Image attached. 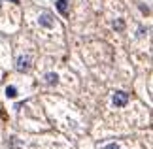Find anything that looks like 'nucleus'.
<instances>
[{"label": "nucleus", "instance_id": "f257e3e1", "mask_svg": "<svg viewBox=\"0 0 153 149\" xmlns=\"http://www.w3.org/2000/svg\"><path fill=\"white\" fill-rule=\"evenodd\" d=\"M111 100H114V106H117V108H123V106H127V102H128V94L123 93V91H117Z\"/></svg>", "mask_w": 153, "mask_h": 149}, {"label": "nucleus", "instance_id": "f03ea898", "mask_svg": "<svg viewBox=\"0 0 153 149\" xmlns=\"http://www.w3.org/2000/svg\"><path fill=\"white\" fill-rule=\"evenodd\" d=\"M17 72H27L28 68H30V61H28V57H19L17 59Z\"/></svg>", "mask_w": 153, "mask_h": 149}, {"label": "nucleus", "instance_id": "7ed1b4c3", "mask_svg": "<svg viewBox=\"0 0 153 149\" xmlns=\"http://www.w3.org/2000/svg\"><path fill=\"white\" fill-rule=\"evenodd\" d=\"M40 25L42 27H45V28H51L53 27V19H51V13H48V11H44L42 15H40Z\"/></svg>", "mask_w": 153, "mask_h": 149}, {"label": "nucleus", "instance_id": "20e7f679", "mask_svg": "<svg viewBox=\"0 0 153 149\" xmlns=\"http://www.w3.org/2000/svg\"><path fill=\"white\" fill-rule=\"evenodd\" d=\"M45 83H48V85H57V83H59V76L55 72L45 74Z\"/></svg>", "mask_w": 153, "mask_h": 149}, {"label": "nucleus", "instance_id": "39448f33", "mask_svg": "<svg viewBox=\"0 0 153 149\" xmlns=\"http://www.w3.org/2000/svg\"><path fill=\"white\" fill-rule=\"evenodd\" d=\"M66 8H68L66 0H59V2H57V10L61 11V13H66Z\"/></svg>", "mask_w": 153, "mask_h": 149}, {"label": "nucleus", "instance_id": "423d86ee", "mask_svg": "<svg viewBox=\"0 0 153 149\" xmlns=\"http://www.w3.org/2000/svg\"><path fill=\"white\" fill-rule=\"evenodd\" d=\"M6 96H8V98H15L17 96V89L15 87H8V89H6Z\"/></svg>", "mask_w": 153, "mask_h": 149}, {"label": "nucleus", "instance_id": "0eeeda50", "mask_svg": "<svg viewBox=\"0 0 153 149\" xmlns=\"http://www.w3.org/2000/svg\"><path fill=\"white\" fill-rule=\"evenodd\" d=\"M123 27H125V23H123L121 19H119V21H115V23H114V28H117V30H123Z\"/></svg>", "mask_w": 153, "mask_h": 149}, {"label": "nucleus", "instance_id": "6e6552de", "mask_svg": "<svg viewBox=\"0 0 153 149\" xmlns=\"http://www.w3.org/2000/svg\"><path fill=\"white\" fill-rule=\"evenodd\" d=\"M104 149H119V145H115V144H110V145H106Z\"/></svg>", "mask_w": 153, "mask_h": 149}, {"label": "nucleus", "instance_id": "1a4fd4ad", "mask_svg": "<svg viewBox=\"0 0 153 149\" xmlns=\"http://www.w3.org/2000/svg\"><path fill=\"white\" fill-rule=\"evenodd\" d=\"M11 2H19V0H11Z\"/></svg>", "mask_w": 153, "mask_h": 149}]
</instances>
